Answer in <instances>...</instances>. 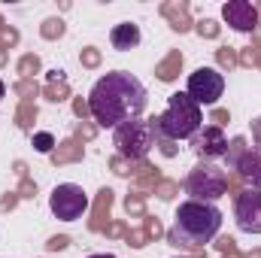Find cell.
Listing matches in <instances>:
<instances>
[{
    "mask_svg": "<svg viewBox=\"0 0 261 258\" xmlns=\"http://www.w3.org/2000/svg\"><path fill=\"white\" fill-rule=\"evenodd\" d=\"M88 110L97 125L119 128L125 122H134L146 110V88L137 76L125 70H113L94 82L88 94Z\"/></svg>",
    "mask_w": 261,
    "mask_h": 258,
    "instance_id": "obj_1",
    "label": "cell"
},
{
    "mask_svg": "<svg viewBox=\"0 0 261 258\" xmlns=\"http://www.w3.org/2000/svg\"><path fill=\"white\" fill-rule=\"evenodd\" d=\"M173 228L167 231L170 246L176 249H203V243H210L219 228H222V213L213 203L203 200H186L179 203L176 216H173Z\"/></svg>",
    "mask_w": 261,
    "mask_h": 258,
    "instance_id": "obj_2",
    "label": "cell"
},
{
    "mask_svg": "<svg viewBox=\"0 0 261 258\" xmlns=\"http://www.w3.org/2000/svg\"><path fill=\"white\" fill-rule=\"evenodd\" d=\"M200 122H203V113L186 91L170 94L167 110L155 119L158 137H167V140H189V137H195L200 131Z\"/></svg>",
    "mask_w": 261,
    "mask_h": 258,
    "instance_id": "obj_3",
    "label": "cell"
},
{
    "mask_svg": "<svg viewBox=\"0 0 261 258\" xmlns=\"http://www.w3.org/2000/svg\"><path fill=\"white\" fill-rule=\"evenodd\" d=\"M155 119L158 116H152V119H134V122H125V125H119L116 134H113V146L119 149V158H125V161H143L146 158V152L155 146V140H158V125H155Z\"/></svg>",
    "mask_w": 261,
    "mask_h": 258,
    "instance_id": "obj_4",
    "label": "cell"
},
{
    "mask_svg": "<svg viewBox=\"0 0 261 258\" xmlns=\"http://www.w3.org/2000/svg\"><path fill=\"white\" fill-rule=\"evenodd\" d=\"M186 192L192 194V200H219L222 194L228 192V176L222 167L210 164V161H200L195 170L186 176Z\"/></svg>",
    "mask_w": 261,
    "mask_h": 258,
    "instance_id": "obj_5",
    "label": "cell"
},
{
    "mask_svg": "<svg viewBox=\"0 0 261 258\" xmlns=\"http://www.w3.org/2000/svg\"><path fill=\"white\" fill-rule=\"evenodd\" d=\"M225 91V76L213 67H197L195 73L189 76V88L186 94L195 100L197 107H216V100Z\"/></svg>",
    "mask_w": 261,
    "mask_h": 258,
    "instance_id": "obj_6",
    "label": "cell"
},
{
    "mask_svg": "<svg viewBox=\"0 0 261 258\" xmlns=\"http://www.w3.org/2000/svg\"><path fill=\"white\" fill-rule=\"evenodd\" d=\"M49 207H52L55 219H61V222H76V219L88 210V197L82 192V186L64 183V186H55V192L49 197Z\"/></svg>",
    "mask_w": 261,
    "mask_h": 258,
    "instance_id": "obj_7",
    "label": "cell"
},
{
    "mask_svg": "<svg viewBox=\"0 0 261 258\" xmlns=\"http://www.w3.org/2000/svg\"><path fill=\"white\" fill-rule=\"evenodd\" d=\"M237 228L246 234H261V189H246L234 200Z\"/></svg>",
    "mask_w": 261,
    "mask_h": 258,
    "instance_id": "obj_8",
    "label": "cell"
},
{
    "mask_svg": "<svg viewBox=\"0 0 261 258\" xmlns=\"http://www.w3.org/2000/svg\"><path fill=\"white\" fill-rule=\"evenodd\" d=\"M222 15H225V21L234 28V31H240V34H249V31H255V24H258V6H252V3H246V0H228L225 6H222Z\"/></svg>",
    "mask_w": 261,
    "mask_h": 258,
    "instance_id": "obj_9",
    "label": "cell"
},
{
    "mask_svg": "<svg viewBox=\"0 0 261 258\" xmlns=\"http://www.w3.org/2000/svg\"><path fill=\"white\" fill-rule=\"evenodd\" d=\"M192 149H195L200 158H219V155H225V152H228V140H225L222 128L210 125V128H203V131H197V134H195Z\"/></svg>",
    "mask_w": 261,
    "mask_h": 258,
    "instance_id": "obj_10",
    "label": "cell"
},
{
    "mask_svg": "<svg viewBox=\"0 0 261 258\" xmlns=\"http://www.w3.org/2000/svg\"><path fill=\"white\" fill-rule=\"evenodd\" d=\"M243 183H249V189H261V149H246V155L240 158L237 170H234Z\"/></svg>",
    "mask_w": 261,
    "mask_h": 258,
    "instance_id": "obj_11",
    "label": "cell"
},
{
    "mask_svg": "<svg viewBox=\"0 0 261 258\" xmlns=\"http://www.w3.org/2000/svg\"><path fill=\"white\" fill-rule=\"evenodd\" d=\"M110 207H113V192L110 189H100L97 192V200H94V213H91V222H88V228L91 231H107L110 225Z\"/></svg>",
    "mask_w": 261,
    "mask_h": 258,
    "instance_id": "obj_12",
    "label": "cell"
},
{
    "mask_svg": "<svg viewBox=\"0 0 261 258\" xmlns=\"http://www.w3.org/2000/svg\"><path fill=\"white\" fill-rule=\"evenodd\" d=\"M110 40H113V46H116L119 52H128V49H134V46L140 43V28H137L134 21H122V24L113 28Z\"/></svg>",
    "mask_w": 261,
    "mask_h": 258,
    "instance_id": "obj_13",
    "label": "cell"
},
{
    "mask_svg": "<svg viewBox=\"0 0 261 258\" xmlns=\"http://www.w3.org/2000/svg\"><path fill=\"white\" fill-rule=\"evenodd\" d=\"M161 12L170 18V28L173 31H189L192 28V18H189V3H164L161 6Z\"/></svg>",
    "mask_w": 261,
    "mask_h": 258,
    "instance_id": "obj_14",
    "label": "cell"
},
{
    "mask_svg": "<svg viewBox=\"0 0 261 258\" xmlns=\"http://www.w3.org/2000/svg\"><path fill=\"white\" fill-rule=\"evenodd\" d=\"M179 70H182V52H170L161 64L155 67V76H158L161 82H173V79L179 76Z\"/></svg>",
    "mask_w": 261,
    "mask_h": 258,
    "instance_id": "obj_15",
    "label": "cell"
},
{
    "mask_svg": "<svg viewBox=\"0 0 261 258\" xmlns=\"http://www.w3.org/2000/svg\"><path fill=\"white\" fill-rule=\"evenodd\" d=\"M70 161H82V146L76 140H67L52 152V164H70Z\"/></svg>",
    "mask_w": 261,
    "mask_h": 258,
    "instance_id": "obj_16",
    "label": "cell"
},
{
    "mask_svg": "<svg viewBox=\"0 0 261 258\" xmlns=\"http://www.w3.org/2000/svg\"><path fill=\"white\" fill-rule=\"evenodd\" d=\"M246 140L243 137H234L231 143H228V152H225V158H228V170H237V164H240V158L246 155Z\"/></svg>",
    "mask_w": 261,
    "mask_h": 258,
    "instance_id": "obj_17",
    "label": "cell"
},
{
    "mask_svg": "<svg viewBox=\"0 0 261 258\" xmlns=\"http://www.w3.org/2000/svg\"><path fill=\"white\" fill-rule=\"evenodd\" d=\"M125 210H128V216H146V192H130L125 197Z\"/></svg>",
    "mask_w": 261,
    "mask_h": 258,
    "instance_id": "obj_18",
    "label": "cell"
},
{
    "mask_svg": "<svg viewBox=\"0 0 261 258\" xmlns=\"http://www.w3.org/2000/svg\"><path fill=\"white\" fill-rule=\"evenodd\" d=\"M12 88H15V94H21V104H34V97H37V91H40L34 79H18Z\"/></svg>",
    "mask_w": 261,
    "mask_h": 258,
    "instance_id": "obj_19",
    "label": "cell"
},
{
    "mask_svg": "<svg viewBox=\"0 0 261 258\" xmlns=\"http://www.w3.org/2000/svg\"><path fill=\"white\" fill-rule=\"evenodd\" d=\"M34 119H37V107H34V104H21V107L15 110V125H18V128L28 131L34 125Z\"/></svg>",
    "mask_w": 261,
    "mask_h": 258,
    "instance_id": "obj_20",
    "label": "cell"
},
{
    "mask_svg": "<svg viewBox=\"0 0 261 258\" xmlns=\"http://www.w3.org/2000/svg\"><path fill=\"white\" fill-rule=\"evenodd\" d=\"M40 34L46 40H58V37H64V21L61 18H46L43 28H40Z\"/></svg>",
    "mask_w": 261,
    "mask_h": 258,
    "instance_id": "obj_21",
    "label": "cell"
},
{
    "mask_svg": "<svg viewBox=\"0 0 261 258\" xmlns=\"http://www.w3.org/2000/svg\"><path fill=\"white\" fill-rule=\"evenodd\" d=\"M34 149H37V152H43V155H52V152H55V137H52L49 131L34 134Z\"/></svg>",
    "mask_w": 261,
    "mask_h": 258,
    "instance_id": "obj_22",
    "label": "cell"
},
{
    "mask_svg": "<svg viewBox=\"0 0 261 258\" xmlns=\"http://www.w3.org/2000/svg\"><path fill=\"white\" fill-rule=\"evenodd\" d=\"M37 70H40V58H37V55H21V61H18V73H21V79H34Z\"/></svg>",
    "mask_w": 261,
    "mask_h": 258,
    "instance_id": "obj_23",
    "label": "cell"
},
{
    "mask_svg": "<svg viewBox=\"0 0 261 258\" xmlns=\"http://www.w3.org/2000/svg\"><path fill=\"white\" fill-rule=\"evenodd\" d=\"M46 97H49L52 104L64 100V97H70V85H67V82H49V85H46Z\"/></svg>",
    "mask_w": 261,
    "mask_h": 258,
    "instance_id": "obj_24",
    "label": "cell"
},
{
    "mask_svg": "<svg viewBox=\"0 0 261 258\" xmlns=\"http://www.w3.org/2000/svg\"><path fill=\"white\" fill-rule=\"evenodd\" d=\"M176 192H179V186H176L173 179H161V183L155 186V194H158L161 200H173V197H176Z\"/></svg>",
    "mask_w": 261,
    "mask_h": 258,
    "instance_id": "obj_25",
    "label": "cell"
},
{
    "mask_svg": "<svg viewBox=\"0 0 261 258\" xmlns=\"http://www.w3.org/2000/svg\"><path fill=\"white\" fill-rule=\"evenodd\" d=\"M216 61H219L222 67H228V70H231V67H237V64H240V61H237V52H234L231 46H222V49L216 52Z\"/></svg>",
    "mask_w": 261,
    "mask_h": 258,
    "instance_id": "obj_26",
    "label": "cell"
},
{
    "mask_svg": "<svg viewBox=\"0 0 261 258\" xmlns=\"http://www.w3.org/2000/svg\"><path fill=\"white\" fill-rule=\"evenodd\" d=\"M146 222H143V234L149 237V240H158L161 234H164V228H161V222L158 219H152V216H143Z\"/></svg>",
    "mask_w": 261,
    "mask_h": 258,
    "instance_id": "obj_27",
    "label": "cell"
},
{
    "mask_svg": "<svg viewBox=\"0 0 261 258\" xmlns=\"http://www.w3.org/2000/svg\"><path fill=\"white\" fill-rule=\"evenodd\" d=\"M195 31L200 34V37H206V40H216V37H219V24H216L213 18H203V21H197Z\"/></svg>",
    "mask_w": 261,
    "mask_h": 258,
    "instance_id": "obj_28",
    "label": "cell"
},
{
    "mask_svg": "<svg viewBox=\"0 0 261 258\" xmlns=\"http://www.w3.org/2000/svg\"><path fill=\"white\" fill-rule=\"evenodd\" d=\"M125 237H128V243L130 246H134V249H143V246H146V243H149V237H146V234H143V231H125Z\"/></svg>",
    "mask_w": 261,
    "mask_h": 258,
    "instance_id": "obj_29",
    "label": "cell"
},
{
    "mask_svg": "<svg viewBox=\"0 0 261 258\" xmlns=\"http://www.w3.org/2000/svg\"><path fill=\"white\" fill-rule=\"evenodd\" d=\"M79 58H82V64L85 67H97L100 64V52H97V49H82Z\"/></svg>",
    "mask_w": 261,
    "mask_h": 258,
    "instance_id": "obj_30",
    "label": "cell"
},
{
    "mask_svg": "<svg viewBox=\"0 0 261 258\" xmlns=\"http://www.w3.org/2000/svg\"><path fill=\"white\" fill-rule=\"evenodd\" d=\"M110 167H113V170H116L119 176H130V161H125V158H119V155H116V158L110 161Z\"/></svg>",
    "mask_w": 261,
    "mask_h": 258,
    "instance_id": "obj_31",
    "label": "cell"
},
{
    "mask_svg": "<svg viewBox=\"0 0 261 258\" xmlns=\"http://www.w3.org/2000/svg\"><path fill=\"white\" fill-rule=\"evenodd\" d=\"M210 119L216 122V128H222V125H228V122H231V116H228V110H219V107H216V110L210 113Z\"/></svg>",
    "mask_w": 261,
    "mask_h": 258,
    "instance_id": "obj_32",
    "label": "cell"
},
{
    "mask_svg": "<svg viewBox=\"0 0 261 258\" xmlns=\"http://www.w3.org/2000/svg\"><path fill=\"white\" fill-rule=\"evenodd\" d=\"M37 194V183H31L28 176L21 179V186H18V197H34Z\"/></svg>",
    "mask_w": 261,
    "mask_h": 258,
    "instance_id": "obj_33",
    "label": "cell"
},
{
    "mask_svg": "<svg viewBox=\"0 0 261 258\" xmlns=\"http://www.w3.org/2000/svg\"><path fill=\"white\" fill-rule=\"evenodd\" d=\"M46 246H49L52 252H58V249H67V246H70V237H64V234H58V237H52V240H49Z\"/></svg>",
    "mask_w": 261,
    "mask_h": 258,
    "instance_id": "obj_34",
    "label": "cell"
},
{
    "mask_svg": "<svg viewBox=\"0 0 261 258\" xmlns=\"http://www.w3.org/2000/svg\"><path fill=\"white\" fill-rule=\"evenodd\" d=\"M73 113H76L79 119H85V116L91 113V110H88V100H82V97H76V100H73Z\"/></svg>",
    "mask_w": 261,
    "mask_h": 258,
    "instance_id": "obj_35",
    "label": "cell"
},
{
    "mask_svg": "<svg viewBox=\"0 0 261 258\" xmlns=\"http://www.w3.org/2000/svg\"><path fill=\"white\" fill-rule=\"evenodd\" d=\"M158 146H161V152H164L167 158H173V155H176V146H173V140H167V137H158Z\"/></svg>",
    "mask_w": 261,
    "mask_h": 258,
    "instance_id": "obj_36",
    "label": "cell"
},
{
    "mask_svg": "<svg viewBox=\"0 0 261 258\" xmlns=\"http://www.w3.org/2000/svg\"><path fill=\"white\" fill-rule=\"evenodd\" d=\"M237 61H240L243 67H252V64H255V49H252V46H249V49H243V55H237Z\"/></svg>",
    "mask_w": 261,
    "mask_h": 258,
    "instance_id": "obj_37",
    "label": "cell"
},
{
    "mask_svg": "<svg viewBox=\"0 0 261 258\" xmlns=\"http://www.w3.org/2000/svg\"><path fill=\"white\" fill-rule=\"evenodd\" d=\"M15 203H18V192H6V197L0 200V207H3V210H12Z\"/></svg>",
    "mask_w": 261,
    "mask_h": 258,
    "instance_id": "obj_38",
    "label": "cell"
},
{
    "mask_svg": "<svg viewBox=\"0 0 261 258\" xmlns=\"http://www.w3.org/2000/svg\"><path fill=\"white\" fill-rule=\"evenodd\" d=\"M76 134H79L82 140H91V137L97 134V128H94V125H79V128H76Z\"/></svg>",
    "mask_w": 261,
    "mask_h": 258,
    "instance_id": "obj_39",
    "label": "cell"
},
{
    "mask_svg": "<svg viewBox=\"0 0 261 258\" xmlns=\"http://www.w3.org/2000/svg\"><path fill=\"white\" fill-rule=\"evenodd\" d=\"M252 140L258 143V149H261V116L255 119V122H252Z\"/></svg>",
    "mask_w": 261,
    "mask_h": 258,
    "instance_id": "obj_40",
    "label": "cell"
},
{
    "mask_svg": "<svg viewBox=\"0 0 261 258\" xmlns=\"http://www.w3.org/2000/svg\"><path fill=\"white\" fill-rule=\"evenodd\" d=\"M231 246H237V243H234L231 237H222V240L216 243V249H219V252H225V249H231Z\"/></svg>",
    "mask_w": 261,
    "mask_h": 258,
    "instance_id": "obj_41",
    "label": "cell"
},
{
    "mask_svg": "<svg viewBox=\"0 0 261 258\" xmlns=\"http://www.w3.org/2000/svg\"><path fill=\"white\" fill-rule=\"evenodd\" d=\"M49 82H67V79H64V70H52V73H49Z\"/></svg>",
    "mask_w": 261,
    "mask_h": 258,
    "instance_id": "obj_42",
    "label": "cell"
},
{
    "mask_svg": "<svg viewBox=\"0 0 261 258\" xmlns=\"http://www.w3.org/2000/svg\"><path fill=\"white\" fill-rule=\"evenodd\" d=\"M15 173H18V176H21V179H24V176H28V167H24V161H15Z\"/></svg>",
    "mask_w": 261,
    "mask_h": 258,
    "instance_id": "obj_43",
    "label": "cell"
},
{
    "mask_svg": "<svg viewBox=\"0 0 261 258\" xmlns=\"http://www.w3.org/2000/svg\"><path fill=\"white\" fill-rule=\"evenodd\" d=\"M222 258H240V252H237V246H231V249H225V252H222Z\"/></svg>",
    "mask_w": 261,
    "mask_h": 258,
    "instance_id": "obj_44",
    "label": "cell"
},
{
    "mask_svg": "<svg viewBox=\"0 0 261 258\" xmlns=\"http://www.w3.org/2000/svg\"><path fill=\"white\" fill-rule=\"evenodd\" d=\"M6 55H9V49H3V46H0V67L6 64Z\"/></svg>",
    "mask_w": 261,
    "mask_h": 258,
    "instance_id": "obj_45",
    "label": "cell"
},
{
    "mask_svg": "<svg viewBox=\"0 0 261 258\" xmlns=\"http://www.w3.org/2000/svg\"><path fill=\"white\" fill-rule=\"evenodd\" d=\"M252 49H255V64L261 67V46H252Z\"/></svg>",
    "mask_w": 261,
    "mask_h": 258,
    "instance_id": "obj_46",
    "label": "cell"
},
{
    "mask_svg": "<svg viewBox=\"0 0 261 258\" xmlns=\"http://www.w3.org/2000/svg\"><path fill=\"white\" fill-rule=\"evenodd\" d=\"M255 40H261V21L255 24Z\"/></svg>",
    "mask_w": 261,
    "mask_h": 258,
    "instance_id": "obj_47",
    "label": "cell"
},
{
    "mask_svg": "<svg viewBox=\"0 0 261 258\" xmlns=\"http://www.w3.org/2000/svg\"><path fill=\"white\" fill-rule=\"evenodd\" d=\"M246 258H261V249H255V252H249Z\"/></svg>",
    "mask_w": 261,
    "mask_h": 258,
    "instance_id": "obj_48",
    "label": "cell"
},
{
    "mask_svg": "<svg viewBox=\"0 0 261 258\" xmlns=\"http://www.w3.org/2000/svg\"><path fill=\"white\" fill-rule=\"evenodd\" d=\"M3 94H6V85H3V82H0V100H3Z\"/></svg>",
    "mask_w": 261,
    "mask_h": 258,
    "instance_id": "obj_49",
    "label": "cell"
},
{
    "mask_svg": "<svg viewBox=\"0 0 261 258\" xmlns=\"http://www.w3.org/2000/svg\"><path fill=\"white\" fill-rule=\"evenodd\" d=\"M88 258H116V255H88Z\"/></svg>",
    "mask_w": 261,
    "mask_h": 258,
    "instance_id": "obj_50",
    "label": "cell"
}]
</instances>
